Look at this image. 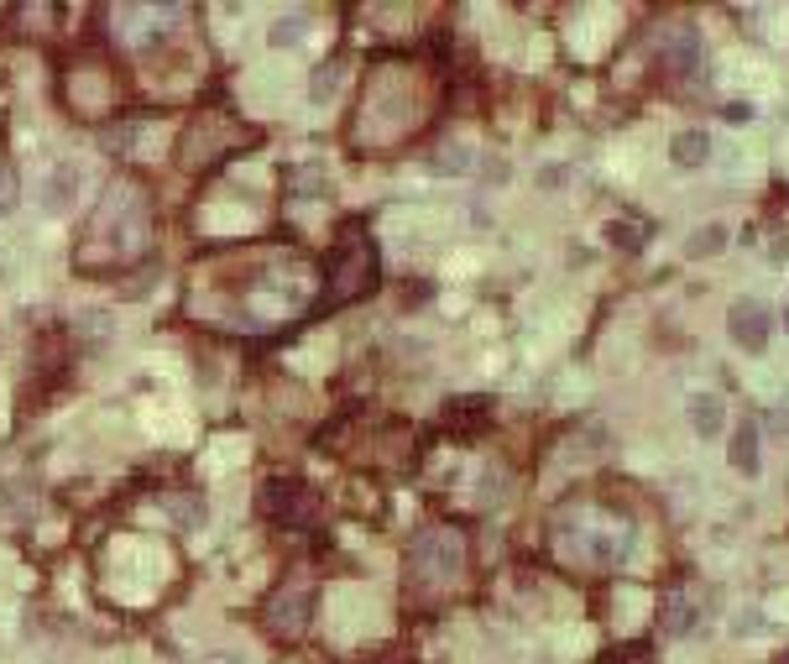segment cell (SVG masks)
<instances>
[{
	"label": "cell",
	"instance_id": "1",
	"mask_svg": "<svg viewBox=\"0 0 789 664\" xmlns=\"http://www.w3.org/2000/svg\"><path fill=\"white\" fill-rule=\"evenodd\" d=\"M408 576L413 586H429V591H445L466 576V539L455 529H424L408 549Z\"/></svg>",
	"mask_w": 789,
	"mask_h": 664
},
{
	"label": "cell",
	"instance_id": "2",
	"mask_svg": "<svg viewBox=\"0 0 789 664\" xmlns=\"http://www.w3.org/2000/svg\"><path fill=\"white\" fill-rule=\"evenodd\" d=\"M575 523H580V544H575L580 565H617L633 549V523H607L601 508H580Z\"/></svg>",
	"mask_w": 789,
	"mask_h": 664
},
{
	"label": "cell",
	"instance_id": "3",
	"mask_svg": "<svg viewBox=\"0 0 789 664\" xmlns=\"http://www.w3.org/2000/svg\"><path fill=\"white\" fill-rule=\"evenodd\" d=\"M236 142H246V131H230L225 116H199L189 131H183L178 157H183L189 168H204V163H215V157H220L225 147H236Z\"/></svg>",
	"mask_w": 789,
	"mask_h": 664
},
{
	"label": "cell",
	"instance_id": "4",
	"mask_svg": "<svg viewBox=\"0 0 789 664\" xmlns=\"http://www.w3.org/2000/svg\"><path fill=\"white\" fill-rule=\"evenodd\" d=\"M377 278V257H371L366 241H345L340 257H335V283H330V304H351L371 288Z\"/></svg>",
	"mask_w": 789,
	"mask_h": 664
},
{
	"label": "cell",
	"instance_id": "5",
	"mask_svg": "<svg viewBox=\"0 0 789 664\" xmlns=\"http://www.w3.org/2000/svg\"><path fill=\"white\" fill-rule=\"evenodd\" d=\"M309 612H314V591L309 586H277L272 591V602L262 607V617H267V628L277 633V638H298L309 628Z\"/></svg>",
	"mask_w": 789,
	"mask_h": 664
},
{
	"label": "cell",
	"instance_id": "6",
	"mask_svg": "<svg viewBox=\"0 0 789 664\" xmlns=\"http://www.w3.org/2000/svg\"><path fill=\"white\" fill-rule=\"evenodd\" d=\"M727 330H732V340L742 351H763L769 346V335H774V314L763 309L758 299H737L727 309Z\"/></svg>",
	"mask_w": 789,
	"mask_h": 664
},
{
	"label": "cell",
	"instance_id": "7",
	"mask_svg": "<svg viewBox=\"0 0 789 664\" xmlns=\"http://www.w3.org/2000/svg\"><path fill=\"white\" fill-rule=\"evenodd\" d=\"M79 68L89 74V84H84V79L68 84V105H74L79 116H95V110L115 105V79H110V68H105V63H79Z\"/></svg>",
	"mask_w": 789,
	"mask_h": 664
},
{
	"label": "cell",
	"instance_id": "8",
	"mask_svg": "<svg viewBox=\"0 0 789 664\" xmlns=\"http://www.w3.org/2000/svg\"><path fill=\"white\" fill-rule=\"evenodd\" d=\"M162 21H173L168 6H115V37L126 42V48H147V42L157 37L152 27H162Z\"/></svg>",
	"mask_w": 789,
	"mask_h": 664
},
{
	"label": "cell",
	"instance_id": "9",
	"mask_svg": "<svg viewBox=\"0 0 789 664\" xmlns=\"http://www.w3.org/2000/svg\"><path fill=\"white\" fill-rule=\"evenodd\" d=\"M695 63H701V32H695V27H675V32L664 37V68L675 79H690Z\"/></svg>",
	"mask_w": 789,
	"mask_h": 664
},
{
	"label": "cell",
	"instance_id": "10",
	"mask_svg": "<svg viewBox=\"0 0 789 664\" xmlns=\"http://www.w3.org/2000/svg\"><path fill=\"white\" fill-rule=\"evenodd\" d=\"M288 194L304 199V204L330 199V168H324V163H298V168H288Z\"/></svg>",
	"mask_w": 789,
	"mask_h": 664
},
{
	"label": "cell",
	"instance_id": "11",
	"mask_svg": "<svg viewBox=\"0 0 789 664\" xmlns=\"http://www.w3.org/2000/svg\"><path fill=\"white\" fill-rule=\"evenodd\" d=\"M690 424H695V434H701V440L722 434V424H727V403L716 398V393H695V398H690Z\"/></svg>",
	"mask_w": 789,
	"mask_h": 664
},
{
	"label": "cell",
	"instance_id": "12",
	"mask_svg": "<svg viewBox=\"0 0 789 664\" xmlns=\"http://www.w3.org/2000/svg\"><path fill=\"white\" fill-rule=\"evenodd\" d=\"M74 194H79V173L74 168H53L48 173V183H42V204H48V215H63L68 204H74Z\"/></svg>",
	"mask_w": 789,
	"mask_h": 664
},
{
	"label": "cell",
	"instance_id": "13",
	"mask_svg": "<svg viewBox=\"0 0 789 664\" xmlns=\"http://www.w3.org/2000/svg\"><path fill=\"white\" fill-rule=\"evenodd\" d=\"M732 471L737 476H758V429H753V419H742L737 429H732Z\"/></svg>",
	"mask_w": 789,
	"mask_h": 664
},
{
	"label": "cell",
	"instance_id": "14",
	"mask_svg": "<svg viewBox=\"0 0 789 664\" xmlns=\"http://www.w3.org/2000/svg\"><path fill=\"white\" fill-rule=\"evenodd\" d=\"M669 157H675L680 168H701L711 157V136L706 131H680L675 142H669Z\"/></svg>",
	"mask_w": 789,
	"mask_h": 664
},
{
	"label": "cell",
	"instance_id": "15",
	"mask_svg": "<svg viewBox=\"0 0 789 664\" xmlns=\"http://www.w3.org/2000/svg\"><path fill=\"white\" fill-rule=\"evenodd\" d=\"M607 241L622 246V251H643V241H648V220H643V215H622V220H612V225H607Z\"/></svg>",
	"mask_w": 789,
	"mask_h": 664
},
{
	"label": "cell",
	"instance_id": "16",
	"mask_svg": "<svg viewBox=\"0 0 789 664\" xmlns=\"http://www.w3.org/2000/svg\"><path fill=\"white\" fill-rule=\"evenodd\" d=\"M304 32H309V11H288V16L272 21L267 42H272V48H298V42H304Z\"/></svg>",
	"mask_w": 789,
	"mask_h": 664
},
{
	"label": "cell",
	"instance_id": "17",
	"mask_svg": "<svg viewBox=\"0 0 789 664\" xmlns=\"http://www.w3.org/2000/svg\"><path fill=\"white\" fill-rule=\"evenodd\" d=\"M659 623H664V633H669V638H685V633L695 628V602L675 591V597L664 602V617H659Z\"/></svg>",
	"mask_w": 789,
	"mask_h": 664
},
{
	"label": "cell",
	"instance_id": "18",
	"mask_svg": "<svg viewBox=\"0 0 789 664\" xmlns=\"http://www.w3.org/2000/svg\"><path fill=\"white\" fill-rule=\"evenodd\" d=\"M722 246H727V231H722V225H701V231L690 236L685 251H690V257H716Z\"/></svg>",
	"mask_w": 789,
	"mask_h": 664
},
{
	"label": "cell",
	"instance_id": "19",
	"mask_svg": "<svg viewBox=\"0 0 789 664\" xmlns=\"http://www.w3.org/2000/svg\"><path fill=\"white\" fill-rule=\"evenodd\" d=\"M335 84H340V63H319V68H314V84H309L314 105L330 100V95H335Z\"/></svg>",
	"mask_w": 789,
	"mask_h": 664
},
{
	"label": "cell",
	"instance_id": "20",
	"mask_svg": "<svg viewBox=\"0 0 789 664\" xmlns=\"http://www.w3.org/2000/svg\"><path fill=\"white\" fill-rule=\"evenodd\" d=\"M16 204H21V178L11 163H0V215H11Z\"/></svg>",
	"mask_w": 789,
	"mask_h": 664
},
{
	"label": "cell",
	"instance_id": "21",
	"mask_svg": "<svg viewBox=\"0 0 789 664\" xmlns=\"http://www.w3.org/2000/svg\"><path fill=\"white\" fill-rule=\"evenodd\" d=\"M105 147H115V152L126 147V152H131V147H136V126H131V121H126V126H110V131H105Z\"/></svg>",
	"mask_w": 789,
	"mask_h": 664
},
{
	"label": "cell",
	"instance_id": "22",
	"mask_svg": "<svg viewBox=\"0 0 789 664\" xmlns=\"http://www.w3.org/2000/svg\"><path fill=\"white\" fill-rule=\"evenodd\" d=\"M748 116H753L748 105H727V121H732V126H742V121H748Z\"/></svg>",
	"mask_w": 789,
	"mask_h": 664
},
{
	"label": "cell",
	"instance_id": "23",
	"mask_svg": "<svg viewBox=\"0 0 789 664\" xmlns=\"http://www.w3.org/2000/svg\"><path fill=\"white\" fill-rule=\"evenodd\" d=\"M215 664H236V654H215Z\"/></svg>",
	"mask_w": 789,
	"mask_h": 664
},
{
	"label": "cell",
	"instance_id": "24",
	"mask_svg": "<svg viewBox=\"0 0 789 664\" xmlns=\"http://www.w3.org/2000/svg\"><path fill=\"white\" fill-rule=\"evenodd\" d=\"M784 330H789V309H784Z\"/></svg>",
	"mask_w": 789,
	"mask_h": 664
}]
</instances>
